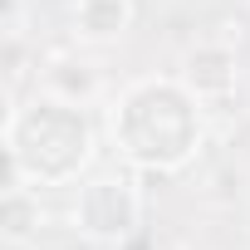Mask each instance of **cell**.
<instances>
[{
	"instance_id": "277c9868",
	"label": "cell",
	"mask_w": 250,
	"mask_h": 250,
	"mask_svg": "<svg viewBox=\"0 0 250 250\" xmlns=\"http://www.w3.org/2000/svg\"><path fill=\"white\" fill-rule=\"evenodd\" d=\"M133 20V5L128 0H79L74 10V25L83 40H118Z\"/></svg>"
},
{
	"instance_id": "7a4b0ae2",
	"label": "cell",
	"mask_w": 250,
	"mask_h": 250,
	"mask_svg": "<svg viewBox=\"0 0 250 250\" xmlns=\"http://www.w3.org/2000/svg\"><path fill=\"white\" fill-rule=\"evenodd\" d=\"M10 157L35 182H64L88 157V123L69 103H30L10 118Z\"/></svg>"
},
{
	"instance_id": "6da1fadb",
	"label": "cell",
	"mask_w": 250,
	"mask_h": 250,
	"mask_svg": "<svg viewBox=\"0 0 250 250\" xmlns=\"http://www.w3.org/2000/svg\"><path fill=\"white\" fill-rule=\"evenodd\" d=\"M113 138L143 167H182L201 143V103L196 88L172 79H143L113 108Z\"/></svg>"
},
{
	"instance_id": "3957f363",
	"label": "cell",
	"mask_w": 250,
	"mask_h": 250,
	"mask_svg": "<svg viewBox=\"0 0 250 250\" xmlns=\"http://www.w3.org/2000/svg\"><path fill=\"white\" fill-rule=\"evenodd\" d=\"M133 216H138V201H133V191L123 182H93L79 196V226L88 235H108L113 240V235H123L133 226Z\"/></svg>"
}]
</instances>
